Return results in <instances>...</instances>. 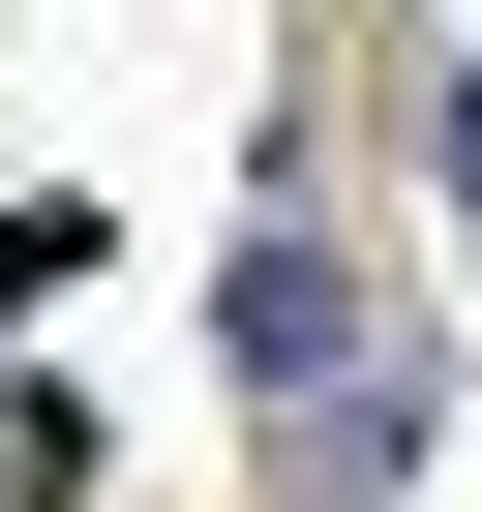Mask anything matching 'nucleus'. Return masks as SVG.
<instances>
[{"label":"nucleus","mask_w":482,"mask_h":512,"mask_svg":"<svg viewBox=\"0 0 482 512\" xmlns=\"http://www.w3.org/2000/svg\"><path fill=\"white\" fill-rule=\"evenodd\" d=\"M452 151H482V121H452Z\"/></svg>","instance_id":"1"}]
</instances>
